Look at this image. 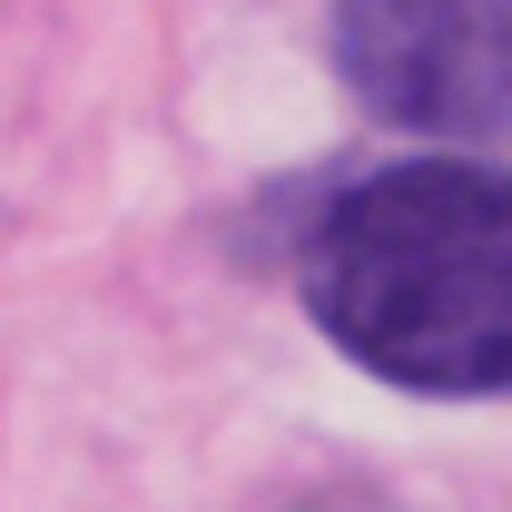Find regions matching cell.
<instances>
[{"mask_svg": "<svg viewBox=\"0 0 512 512\" xmlns=\"http://www.w3.org/2000/svg\"><path fill=\"white\" fill-rule=\"evenodd\" d=\"M296 296L335 355L404 394H512V168H365L316 207Z\"/></svg>", "mask_w": 512, "mask_h": 512, "instance_id": "obj_1", "label": "cell"}, {"mask_svg": "<svg viewBox=\"0 0 512 512\" xmlns=\"http://www.w3.org/2000/svg\"><path fill=\"white\" fill-rule=\"evenodd\" d=\"M335 69L394 128L503 138L512 128V0H335Z\"/></svg>", "mask_w": 512, "mask_h": 512, "instance_id": "obj_2", "label": "cell"}]
</instances>
